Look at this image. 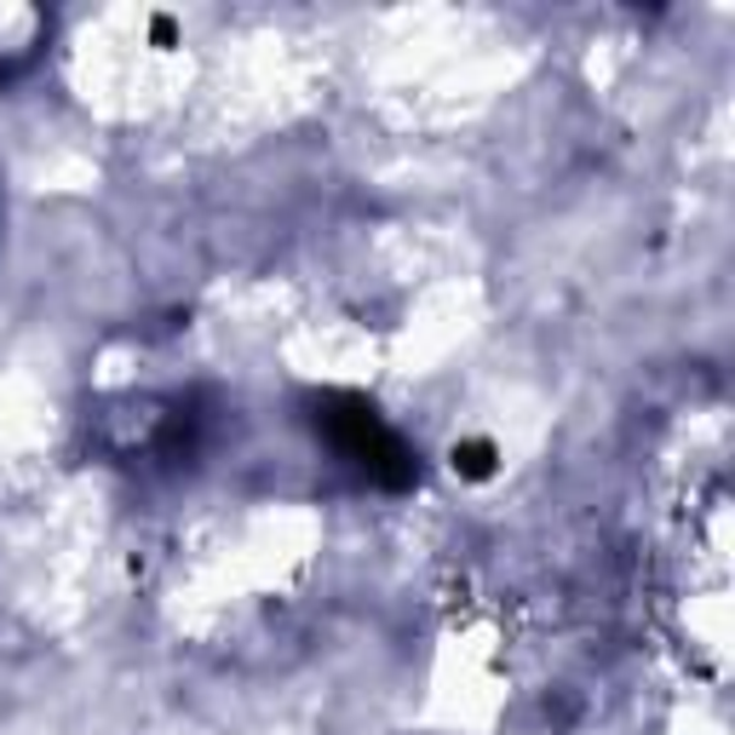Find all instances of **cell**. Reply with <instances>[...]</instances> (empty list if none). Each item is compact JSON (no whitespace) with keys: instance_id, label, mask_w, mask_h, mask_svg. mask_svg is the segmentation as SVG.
Here are the masks:
<instances>
[{"instance_id":"6da1fadb","label":"cell","mask_w":735,"mask_h":735,"mask_svg":"<svg viewBox=\"0 0 735 735\" xmlns=\"http://www.w3.org/2000/svg\"><path fill=\"white\" fill-rule=\"evenodd\" d=\"M311 420H316V431L327 437V448H334L339 460L357 466L368 483L391 489V494L420 483L414 448L386 425V414H379L368 397H357V391H327V397L311 402Z\"/></svg>"},{"instance_id":"7a4b0ae2","label":"cell","mask_w":735,"mask_h":735,"mask_svg":"<svg viewBox=\"0 0 735 735\" xmlns=\"http://www.w3.org/2000/svg\"><path fill=\"white\" fill-rule=\"evenodd\" d=\"M454 471L460 477H471V483H483V477H494V443H483V437H471V443H454Z\"/></svg>"},{"instance_id":"3957f363","label":"cell","mask_w":735,"mask_h":735,"mask_svg":"<svg viewBox=\"0 0 735 735\" xmlns=\"http://www.w3.org/2000/svg\"><path fill=\"white\" fill-rule=\"evenodd\" d=\"M149 35H156V41L167 46V41H172V18H156V23H149Z\"/></svg>"}]
</instances>
